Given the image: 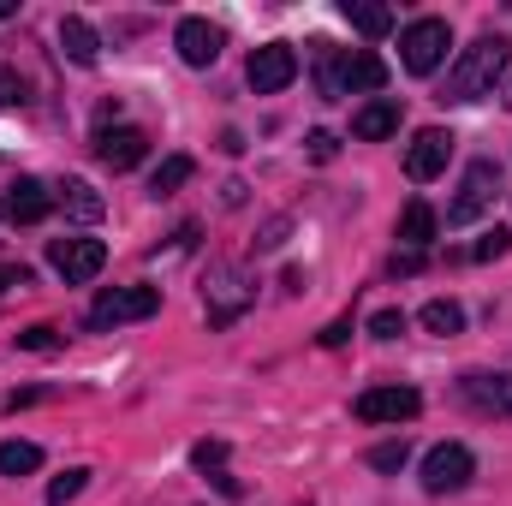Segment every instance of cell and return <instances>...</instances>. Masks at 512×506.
Returning <instances> with one entry per match:
<instances>
[{"mask_svg":"<svg viewBox=\"0 0 512 506\" xmlns=\"http://www.w3.org/2000/svg\"><path fill=\"white\" fill-rule=\"evenodd\" d=\"M459 399L483 417H512V370L507 376H465L459 381Z\"/></svg>","mask_w":512,"mask_h":506,"instance_id":"cell-14","label":"cell"},{"mask_svg":"<svg viewBox=\"0 0 512 506\" xmlns=\"http://www.w3.org/2000/svg\"><path fill=\"white\" fill-rule=\"evenodd\" d=\"M370 334H376V340H399V334H405V310H376V316H370Z\"/></svg>","mask_w":512,"mask_h":506,"instance_id":"cell-30","label":"cell"},{"mask_svg":"<svg viewBox=\"0 0 512 506\" xmlns=\"http://www.w3.org/2000/svg\"><path fill=\"white\" fill-rule=\"evenodd\" d=\"M155 310H161V292H155V286H108V292L90 304L84 328H90V334H108V328H126V322H149Z\"/></svg>","mask_w":512,"mask_h":506,"instance_id":"cell-2","label":"cell"},{"mask_svg":"<svg viewBox=\"0 0 512 506\" xmlns=\"http://www.w3.org/2000/svg\"><path fill=\"white\" fill-rule=\"evenodd\" d=\"M346 334H352V322H334V328H322V346H346Z\"/></svg>","mask_w":512,"mask_h":506,"instance_id":"cell-35","label":"cell"},{"mask_svg":"<svg viewBox=\"0 0 512 506\" xmlns=\"http://www.w3.org/2000/svg\"><path fill=\"white\" fill-rule=\"evenodd\" d=\"M393 233H399V245L423 251V245H429V239L441 233V215H435L429 203H405V209H399V227H393Z\"/></svg>","mask_w":512,"mask_h":506,"instance_id":"cell-19","label":"cell"},{"mask_svg":"<svg viewBox=\"0 0 512 506\" xmlns=\"http://www.w3.org/2000/svg\"><path fill=\"white\" fill-rule=\"evenodd\" d=\"M495 191H501V167L483 155V161H471L465 167V179H459V197L447 203V227H471L489 203H495Z\"/></svg>","mask_w":512,"mask_h":506,"instance_id":"cell-6","label":"cell"},{"mask_svg":"<svg viewBox=\"0 0 512 506\" xmlns=\"http://www.w3.org/2000/svg\"><path fill=\"white\" fill-rule=\"evenodd\" d=\"M48 209H54V191L42 179H30V173L6 191V221L12 227H36V221H48Z\"/></svg>","mask_w":512,"mask_h":506,"instance_id":"cell-15","label":"cell"},{"mask_svg":"<svg viewBox=\"0 0 512 506\" xmlns=\"http://www.w3.org/2000/svg\"><path fill=\"white\" fill-rule=\"evenodd\" d=\"M12 12H18V6H12V0H0V18H12Z\"/></svg>","mask_w":512,"mask_h":506,"instance_id":"cell-36","label":"cell"},{"mask_svg":"<svg viewBox=\"0 0 512 506\" xmlns=\"http://www.w3.org/2000/svg\"><path fill=\"white\" fill-rule=\"evenodd\" d=\"M471 477H477V453H471L465 441L429 447V453H423V471H417L423 495H459V489H471Z\"/></svg>","mask_w":512,"mask_h":506,"instance_id":"cell-4","label":"cell"},{"mask_svg":"<svg viewBox=\"0 0 512 506\" xmlns=\"http://www.w3.org/2000/svg\"><path fill=\"white\" fill-rule=\"evenodd\" d=\"M447 161H453V131L423 126L417 137H411V149H405V179L429 185V179H441V173H447Z\"/></svg>","mask_w":512,"mask_h":506,"instance_id":"cell-10","label":"cell"},{"mask_svg":"<svg viewBox=\"0 0 512 506\" xmlns=\"http://www.w3.org/2000/svg\"><path fill=\"white\" fill-rule=\"evenodd\" d=\"M30 96H24V78L12 72V66H0V108H24Z\"/></svg>","mask_w":512,"mask_h":506,"instance_id":"cell-31","label":"cell"},{"mask_svg":"<svg viewBox=\"0 0 512 506\" xmlns=\"http://www.w3.org/2000/svg\"><path fill=\"white\" fill-rule=\"evenodd\" d=\"M376 90H387V60L382 54H370V48L346 54V48H340V96H376Z\"/></svg>","mask_w":512,"mask_h":506,"instance_id":"cell-13","label":"cell"},{"mask_svg":"<svg viewBox=\"0 0 512 506\" xmlns=\"http://www.w3.org/2000/svg\"><path fill=\"white\" fill-rule=\"evenodd\" d=\"M18 346H24V352H54V346H60V328L36 322V328H24V334H18Z\"/></svg>","mask_w":512,"mask_h":506,"instance_id":"cell-29","label":"cell"},{"mask_svg":"<svg viewBox=\"0 0 512 506\" xmlns=\"http://www.w3.org/2000/svg\"><path fill=\"white\" fill-rule=\"evenodd\" d=\"M191 465H197V471H215L221 495H239V483L221 471V465H227V441H197V447H191Z\"/></svg>","mask_w":512,"mask_h":506,"instance_id":"cell-24","label":"cell"},{"mask_svg":"<svg viewBox=\"0 0 512 506\" xmlns=\"http://www.w3.org/2000/svg\"><path fill=\"white\" fill-rule=\"evenodd\" d=\"M316 90L328 102H340V48H328V42H316Z\"/></svg>","mask_w":512,"mask_h":506,"instance_id":"cell-25","label":"cell"},{"mask_svg":"<svg viewBox=\"0 0 512 506\" xmlns=\"http://www.w3.org/2000/svg\"><path fill=\"white\" fill-rule=\"evenodd\" d=\"M245 78H251L256 96H280L298 78V48L292 42H262L251 54V66H245Z\"/></svg>","mask_w":512,"mask_h":506,"instance_id":"cell-9","label":"cell"},{"mask_svg":"<svg viewBox=\"0 0 512 506\" xmlns=\"http://www.w3.org/2000/svg\"><path fill=\"white\" fill-rule=\"evenodd\" d=\"M286 227H292V221H286V215H280V221H268V227H262V239H256V245H262V251H280V245H286Z\"/></svg>","mask_w":512,"mask_h":506,"instance_id":"cell-32","label":"cell"},{"mask_svg":"<svg viewBox=\"0 0 512 506\" xmlns=\"http://www.w3.org/2000/svg\"><path fill=\"white\" fill-rule=\"evenodd\" d=\"M512 251V233L507 227H489L477 245H471V262H495V256H507Z\"/></svg>","mask_w":512,"mask_h":506,"instance_id":"cell-28","label":"cell"},{"mask_svg":"<svg viewBox=\"0 0 512 506\" xmlns=\"http://www.w3.org/2000/svg\"><path fill=\"white\" fill-rule=\"evenodd\" d=\"M143 155H149V131L143 126H96V161L102 167L131 173V167H143Z\"/></svg>","mask_w":512,"mask_h":506,"instance_id":"cell-12","label":"cell"},{"mask_svg":"<svg viewBox=\"0 0 512 506\" xmlns=\"http://www.w3.org/2000/svg\"><path fill=\"white\" fill-rule=\"evenodd\" d=\"M417 322H423L429 334L453 340V334H465V304H453V298H429V304L417 310Z\"/></svg>","mask_w":512,"mask_h":506,"instance_id":"cell-20","label":"cell"},{"mask_svg":"<svg viewBox=\"0 0 512 506\" xmlns=\"http://www.w3.org/2000/svg\"><path fill=\"white\" fill-rule=\"evenodd\" d=\"M60 48H66L72 66H96V60H102V36H96L90 18H78V12L60 18Z\"/></svg>","mask_w":512,"mask_h":506,"instance_id":"cell-17","label":"cell"},{"mask_svg":"<svg viewBox=\"0 0 512 506\" xmlns=\"http://www.w3.org/2000/svg\"><path fill=\"white\" fill-rule=\"evenodd\" d=\"M405 459H411V441H405V435H393V441H382V447H370V471H382V477L405 471Z\"/></svg>","mask_w":512,"mask_h":506,"instance_id":"cell-26","label":"cell"},{"mask_svg":"<svg viewBox=\"0 0 512 506\" xmlns=\"http://www.w3.org/2000/svg\"><path fill=\"white\" fill-rule=\"evenodd\" d=\"M352 411H358V423H393L399 429V423H411L423 411V393L405 387V381H387V387H364Z\"/></svg>","mask_w":512,"mask_h":506,"instance_id":"cell-8","label":"cell"},{"mask_svg":"<svg viewBox=\"0 0 512 506\" xmlns=\"http://www.w3.org/2000/svg\"><path fill=\"white\" fill-rule=\"evenodd\" d=\"M340 12H346V24H352V30H364V36H387V30H393V12L376 6V0H346Z\"/></svg>","mask_w":512,"mask_h":506,"instance_id":"cell-21","label":"cell"},{"mask_svg":"<svg viewBox=\"0 0 512 506\" xmlns=\"http://www.w3.org/2000/svg\"><path fill=\"white\" fill-rule=\"evenodd\" d=\"M447 48H453L447 18H411V24L399 30V66H405L411 78H429V72L447 60Z\"/></svg>","mask_w":512,"mask_h":506,"instance_id":"cell-3","label":"cell"},{"mask_svg":"<svg viewBox=\"0 0 512 506\" xmlns=\"http://www.w3.org/2000/svg\"><path fill=\"white\" fill-rule=\"evenodd\" d=\"M334 149H340L334 131H310V155H316V161H334Z\"/></svg>","mask_w":512,"mask_h":506,"instance_id":"cell-33","label":"cell"},{"mask_svg":"<svg viewBox=\"0 0 512 506\" xmlns=\"http://www.w3.org/2000/svg\"><path fill=\"white\" fill-rule=\"evenodd\" d=\"M173 48H179V60H185V66H197V72H203V66H215V60H221V48H227V30L191 12V18H179V30H173Z\"/></svg>","mask_w":512,"mask_h":506,"instance_id":"cell-11","label":"cell"},{"mask_svg":"<svg viewBox=\"0 0 512 506\" xmlns=\"http://www.w3.org/2000/svg\"><path fill=\"white\" fill-rule=\"evenodd\" d=\"M42 471V447L36 441H0V477H30Z\"/></svg>","mask_w":512,"mask_h":506,"instance_id":"cell-23","label":"cell"},{"mask_svg":"<svg viewBox=\"0 0 512 506\" xmlns=\"http://www.w3.org/2000/svg\"><path fill=\"white\" fill-rule=\"evenodd\" d=\"M399 131V96H370L358 114H352V137L358 143H382Z\"/></svg>","mask_w":512,"mask_h":506,"instance_id":"cell-16","label":"cell"},{"mask_svg":"<svg viewBox=\"0 0 512 506\" xmlns=\"http://www.w3.org/2000/svg\"><path fill=\"white\" fill-rule=\"evenodd\" d=\"M48 262H54V274H60L66 286H84V280H96V274L108 268V245L90 239V233H72V239H54V245H48Z\"/></svg>","mask_w":512,"mask_h":506,"instance_id":"cell-7","label":"cell"},{"mask_svg":"<svg viewBox=\"0 0 512 506\" xmlns=\"http://www.w3.org/2000/svg\"><path fill=\"white\" fill-rule=\"evenodd\" d=\"M501 96H507V108H512V78H507V90H501Z\"/></svg>","mask_w":512,"mask_h":506,"instance_id":"cell-37","label":"cell"},{"mask_svg":"<svg viewBox=\"0 0 512 506\" xmlns=\"http://www.w3.org/2000/svg\"><path fill=\"white\" fill-rule=\"evenodd\" d=\"M507 60H512L507 36H477L471 48H459L453 72H447V84H441V102H447V108H465V102L495 96V84L507 78Z\"/></svg>","mask_w":512,"mask_h":506,"instance_id":"cell-1","label":"cell"},{"mask_svg":"<svg viewBox=\"0 0 512 506\" xmlns=\"http://www.w3.org/2000/svg\"><path fill=\"white\" fill-rule=\"evenodd\" d=\"M203 298H209V328H227V322H239L245 310H251L256 286L245 268H233V262H215L209 268V286H203Z\"/></svg>","mask_w":512,"mask_h":506,"instance_id":"cell-5","label":"cell"},{"mask_svg":"<svg viewBox=\"0 0 512 506\" xmlns=\"http://www.w3.org/2000/svg\"><path fill=\"white\" fill-rule=\"evenodd\" d=\"M191 173H197V161H191V155H167V161L149 173V191H155V197H173L179 185H191Z\"/></svg>","mask_w":512,"mask_h":506,"instance_id":"cell-22","label":"cell"},{"mask_svg":"<svg viewBox=\"0 0 512 506\" xmlns=\"http://www.w3.org/2000/svg\"><path fill=\"white\" fill-rule=\"evenodd\" d=\"M84 489H90V471H84V465H72L66 477H54V483H48V506H66V501H78Z\"/></svg>","mask_w":512,"mask_h":506,"instance_id":"cell-27","label":"cell"},{"mask_svg":"<svg viewBox=\"0 0 512 506\" xmlns=\"http://www.w3.org/2000/svg\"><path fill=\"white\" fill-rule=\"evenodd\" d=\"M12 286H30V268H0V292H12Z\"/></svg>","mask_w":512,"mask_h":506,"instance_id":"cell-34","label":"cell"},{"mask_svg":"<svg viewBox=\"0 0 512 506\" xmlns=\"http://www.w3.org/2000/svg\"><path fill=\"white\" fill-rule=\"evenodd\" d=\"M54 203H60V209H66V221H78V227H96V221H102V209H108V203H102V191H96V185H84V179H66V185L54 191Z\"/></svg>","mask_w":512,"mask_h":506,"instance_id":"cell-18","label":"cell"}]
</instances>
